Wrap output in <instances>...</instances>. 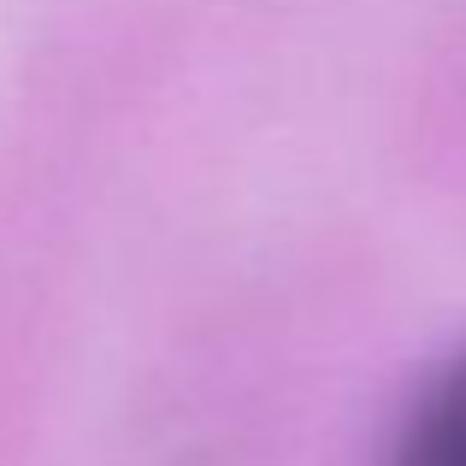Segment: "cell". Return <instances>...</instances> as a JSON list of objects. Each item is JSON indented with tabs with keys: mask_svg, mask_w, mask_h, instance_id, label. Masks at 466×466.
<instances>
[{
	"mask_svg": "<svg viewBox=\"0 0 466 466\" xmlns=\"http://www.w3.org/2000/svg\"><path fill=\"white\" fill-rule=\"evenodd\" d=\"M390 466H466V354H455L413 401Z\"/></svg>",
	"mask_w": 466,
	"mask_h": 466,
	"instance_id": "6da1fadb",
	"label": "cell"
}]
</instances>
